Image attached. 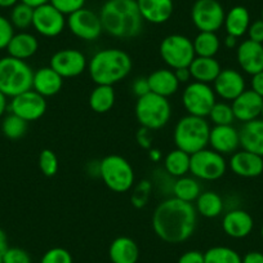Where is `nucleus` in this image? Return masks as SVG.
Returning a JSON list of instances; mask_svg holds the SVG:
<instances>
[{"instance_id":"f257e3e1","label":"nucleus","mask_w":263,"mask_h":263,"mask_svg":"<svg viewBox=\"0 0 263 263\" xmlns=\"http://www.w3.org/2000/svg\"><path fill=\"white\" fill-rule=\"evenodd\" d=\"M197 213L195 205L169 197L161 201L153 214V229L156 236L168 244H181L194 235Z\"/></svg>"},{"instance_id":"f03ea898","label":"nucleus","mask_w":263,"mask_h":263,"mask_svg":"<svg viewBox=\"0 0 263 263\" xmlns=\"http://www.w3.org/2000/svg\"><path fill=\"white\" fill-rule=\"evenodd\" d=\"M103 31L116 39H133L143 29V18L136 0H107L100 11Z\"/></svg>"},{"instance_id":"7ed1b4c3","label":"nucleus","mask_w":263,"mask_h":263,"mask_svg":"<svg viewBox=\"0 0 263 263\" xmlns=\"http://www.w3.org/2000/svg\"><path fill=\"white\" fill-rule=\"evenodd\" d=\"M130 55L118 48H106L95 53L88 63V72L97 85H112L125 79L132 71Z\"/></svg>"},{"instance_id":"20e7f679","label":"nucleus","mask_w":263,"mask_h":263,"mask_svg":"<svg viewBox=\"0 0 263 263\" xmlns=\"http://www.w3.org/2000/svg\"><path fill=\"white\" fill-rule=\"evenodd\" d=\"M209 133L211 125L205 118L186 115L177 121L173 140L177 148L192 155L206 148L209 145Z\"/></svg>"},{"instance_id":"39448f33","label":"nucleus","mask_w":263,"mask_h":263,"mask_svg":"<svg viewBox=\"0 0 263 263\" xmlns=\"http://www.w3.org/2000/svg\"><path fill=\"white\" fill-rule=\"evenodd\" d=\"M34 71L26 61L7 55L0 58V92L13 98L32 89Z\"/></svg>"},{"instance_id":"423d86ee","label":"nucleus","mask_w":263,"mask_h":263,"mask_svg":"<svg viewBox=\"0 0 263 263\" xmlns=\"http://www.w3.org/2000/svg\"><path fill=\"white\" fill-rule=\"evenodd\" d=\"M98 176L111 191L126 192L135 186V171L125 158L120 155L105 156L98 163Z\"/></svg>"},{"instance_id":"0eeeda50","label":"nucleus","mask_w":263,"mask_h":263,"mask_svg":"<svg viewBox=\"0 0 263 263\" xmlns=\"http://www.w3.org/2000/svg\"><path fill=\"white\" fill-rule=\"evenodd\" d=\"M135 111L140 125L150 130H158L165 126L172 116V106L168 98L153 92L138 98Z\"/></svg>"},{"instance_id":"6e6552de","label":"nucleus","mask_w":263,"mask_h":263,"mask_svg":"<svg viewBox=\"0 0 263 263\" xmlns=\"http://www.w3.org/2000/svg\"><path fill=\"white\" fill-rule=\"evenodd\" d=\"M159 52L161 60L172 70L189 67L196 57L192 40L181 34H172L164 37Z\"/></svg>"},{"instance_id":"1a4fd4ad","label":"nucleus","mask_w":263,"mask_h":263,"mask_svg":"<svg viewBox=\"0 0 263 263\" xmlns=\"http://www.w3.org/2000/svg\"><path fill=\"white\" fill-rule=\"evenodd\" d=\"M227 166L229 163L223 155L216 153L214 150L204 148L191 155L190 173L196 179L217 181L224 176Z\"/></svg>"},{"instance_id":"9d476101","label":"nucleus","mask_w":263,"mask_h":263,"mask_svg":"<svg viewBox=\"0 0 263 263\" xmlns=\"http://www.w3.org/2000/svg\"><path fill=\"white\" fill-rule=\"evenodd\" d=\"M214 89L209 84L192 82L184 88L182 105L189 115L206 118L217 102Z\"/></svg>"},{"instance_id":"9b49d317","label":"nucleus","mask_w":263,"mask_h":263,"mask_svg":"<svg viewBox=\"0 0 263 263\" xmlns=\"http://www.w3.org/2000/svg\"><path fill=\"white\" fill-rule=\"evenodd\" d=\"M223 7L218 0H196L191 8V20L199 31L217 32L224 24Z\"/></svg>"},{"instance_id":"f8f14e48","label":"nucleus","mask_w":263,"mask_h":263,"mask_svg":"<svg viewBox=\"0 0 263 263\" xmlns=\"http://www.w3.org/2000/svg\"><path fill=\"white\" fill-rule=\"evenodd\" d=\"M67 27L74 36L84 42H95L103 32L100 14L85 7L67 17Z\"/></svg>"},{"instance_id":"ddd939ff","label":"nucleus","mask_w":263,"mask_h":263,"mask_svg":"<svg viewBox=\"0 0 263 263\" xmlns=\"http://www.w3.org/2000/svg\"><path fill=\"white\" fill-rule=\"evenodd\" d=\"M67 25L65 14L54 8L50 3L34 8L32 27L39 35L45 37H55L62 34Z\"/></svg>"},{"instance_id":"4468645a","label":"nucleus","mask_w":263,"mask_h":263,"mask_svg":"<svg viewBox=\"0 0 263 263\" xmlns=\"http://www.w3.org/2000/svg\"><path fill=\"white\" fill-rule=\"evenodd\" d=\"M49 66L63 79L77 78L88 69V61L84 53L79 49L65 48L52 55Z\"/></svg>"},{"instance_id":"2eb2a0df","label":"nucleus","mask_w":263,"mask_h":263,"mask_svg":"<svg viewBox=\"0 0 263 263\" xmlns=\"http://www.w3.org/2000/svg\"><path fill=\"white\" fill-rule=\"evenodd\" d=\"M8 107L11 114H14L30 123L39 120L44 115L47 111V101L34 89H30L12 98Z\"/></svg>"},{"instance_id":"dca6fc26","label":"nucleus","mask_w":263,"mask_h":263,"mask_svg":"<svg viewBox=\"0 0 263 263\" xmlns=\"http://www.w3.org/2000/svg\"><path fill=\"white\" fill-rule=\"evenodd\" d=\"M213 89L216 96L221 97L222 100L234 101L247 89L245 79L237 70L222 69L213 82Z\"/></svg>"},{"instance_id":"f3484780","label":"nucleus","mask_w":263,"mask_h":263,"mask_svg":"<svg viewBox=\"0 0 263 263\" xmlns=\"http://www.w3.org/2000/svg\"><path fill=\"white\" fill-rule=\"evenodd\" d=\"M209 146L221 155H232L240 147L239 130L234 125H214L209 133Z\"/></svg>"},{"instance_id":"a211bd4d","label":"nucleus","mask_w":263,"mask_h":263,"mask_svg":"<svg viewBox=\"0 0 263 263\" xmlns=\"http://www.w3.org/2000/svg\"><path fill=\"white\" fill-rule=\"evenodd\" d=\"M236 58L240 69L249 75L263 71V44L244 40L236 48Z\"/></svg>"},{"instance_id":"6ab92c4d","label":"nucleus","mask_w":263,"mask_h":263,"mask_svg":"<svg viewBox=\"0 0 263 263\" xmlns=\"http://www.w3.org/2000/svg\"><path fill=\"white\" fill-rule=\"evenodd\" d=\"M262 105L263 98L260 96L253 92L252 89H245L231 103L235 120L248 123V121L259 119L260 112H262Z\"/></svg>"},{"instance_id":"aec40b11","label":"nucleus","mask_w":263,"mask_h":263,"mask_svg":"<svg viewBox=\"0 0 263 263\" xmlns=\"http://www.w3.org/2000/svg\"><path fill=\"white\" fill-rule=\"evenodd\" d=\"M229 166L236 176L242 178H255L263 173V158L249 151H236L230 158Z\"/></svg>"},{"instance_id":"412c9836","label":"nucleus","mask_w":263,"mask_h":263,"mask_svg":"<svg viewBox=\"0 0 263 263\" xmlns=\"http://www.w3.org/2000/svg\"><path fill=\"white\" fill-rule=\"evenodd\" d=\"M254 227L253 217L244 209H231L222 219V229L232 239H244L249 236Z\"/></svg>"},{"instance_id":"4be33fe9","label":"nucleus","mask_w":263,"mask_h":263,"mask_svg":"<svg viewBox=\"0 0 263 263\" xmlns=\"http://www.w3.org/2000/svg\"><path fill=\"white\" fill-rule=\"evenodd\" d=\"M143 21L154 25L165 24L174 12L173 0H136Z\"/></svg>"},{"instance_id":"5701e85b","label":"nucleus","mask_w":263,"mask_h":263,"mask_svg":"<svg viewBox=\"0 0 263 263\" xmlns=\"http://www.w3.org/2000/svg\"><path fill=\"white\" fill-rule=\"evenodd\" d=\"M63 78L58 75L54 70L48 66V67H42L37 71H34V78H32V89L44 98L53 97L58 95L62 89Z\"/></svg>"},{"instance_id":"b1692460","label":"nucleus","mask_w":263,"mask_h":263,"mask_svg":"<svg viewBox=\"0 0 263 263\" xmlns=\"http://www.w3.org/2000/svg\"><path fill=\"white\" fill-rule=\"evenodd\" d=\"M239 136L242 150L263 158V119H255L242 124Z\"/></svg>"},{"instance_id":"393cba45","label":"nucleus","mask_w":263,"mask_h":263,"mask_svg":"<svg viewBox=\"0 0 263 263\" xmlns=\"http://www.w3.org/2000/svg\"><path fill=\"white\" fill-rule=\"evenodd\" d=\"M108 257L111 263H137L140 258V248L130 237L119 236L110 244Z\"/></svg>"},{"instance_id":"a878e982","label":"nucleus","mask_w":263,"mask_h":263,"mask_svg":"<svg viewBox=\"0 0 263 263\" xmlns=\"http://www.w3.org/2000/svg\"><path fill=\"white\" fill-rule=\"evenodd\" d=\"M147 80L151 92L165 98L176 95L179 88V82L177 80L174 70L172 69L155 70L148 75Z\"/></svg>"},{"instance_id":"bb28decb","label":"nucleus","mask_w":263,"mask_h":263,"mask_svg":"<svg viewBox=\"0 0 263 263\" xmlns=\"http://www.w3.org/2000/svg\"><path fill=\"white\" fill-rule=\"evenodd\" d=\"M194 82L211 84L221 72V65L216 57H195L189 66Z\"/></svg>"},{"instance_id":"cd10ccee","label":"nucleus","mask_w":263,"mask_h":263,"mask_svg":"<svg viewBox=\"0 0 263 263\" xmlns=\"http://www.w3.org/2000/svg\"><path fill=\"white\" fill-rule=\"evenodd\" d=\"M37 49H39V42L36 36L25 31L14 34L7 47L8 55L22 61L31 58L37 52Z\"/></svg>"},{"instance_id":"c85d7f7f","label":"nucleus","mask_w":263,"mask_h":263,"mask_svg":"<svg viewBox=\"0 0 263 263\" xmlns=\"http://www.w3.org/2000/svg\"><path fill=\"white\" fill-rule=\"evenodd\" d=\"M250 14L245 7L236 6L232 7L224 16V29L227 35H232L235 37L244 36L250 26Z\"/></svg>"},{"instance_id":"c756f323","label":"nucleus","mask_w":263,"mask_h":263,"mask_svg":"<svg viewBox=\"0 0 263 263\" xmlns=\"http://www.w3.org/2000/svg\"><path fill=\"white\" fill-rule=\"evenodd\" d=\"M196 213L205 218H217L224 209L223 199L214 191H204L195 201Z\"/></svg>"},{"instance_id":"7c9ffc66","label":"nucleus","mask_w":263,"mask_h":263,"mask_svg":"<svg viewBox=\"0 0 263 263\" xmlns=\"http://www.w3.org/2000/svg\"><path fill=\"white\" fill-rule=\"evenodd\" d=\"M190 161H191L190 154L179 148H174L169 151L164 158V169L171 177L179 178L190 173Z\"/></svg>"},{"instance_id":"2f4dec72","label":"nucleus","mask_w":263,"mask_h":263,"mask_svg":"<svg viewBox=\"0 0 263 263\" xmlns=\"http://www.w3.org/2000/svg\"><path fill=\"white\" fill-rule=\"evenodd\" d=\"M116 101L112 85H97L89 96V106L95 112L106 114L114 107Z\"/></svg>"},{"instance_id":"473e14b6","label":"nucleus","mask_w":263,"mask_h":263,"mask_svg":"<svg viewBox=\"0 0 263 263\" xmlns=\"http://www.w3.org/2000/svg\"><path fill=\"white\" fill-rule=\"evenodd\" d=\"M173 197L186 203H194L201 194V186L195 177H179L173 183Z\"/></svg>"},{"instance_id":"72a5a7b5","label":"nucleus","mask_w":263,"mask_h":263,"mask_svg":"<svg viewBox=\"0 0 263 263\" xmlns=\"http://www.w3.org/2000/svg\"><path fill=\"white\" fill-rule=\"evenodd\" d=\"M192 43L196 57H216L221 48V42L216 32L199 31Z\"/></svg>"},{"instance_id":"f704fd0d","label":"nucleus","mask_w":263,"mask_h":263,"mask_svg":"<svg viewBox=\"0 0 263 263\" xmlns=\"http://www.w3.org/2000/svg\"><path fill=\"white\" fill-rule=\"evenodd\" d=\"M204 263H242V257L232 248L217 245L204 253Z\"/></svg>"},{"instance_id":"c9c22d12","label":"nucleus","mask_w":263,"mask_h":263,"mask_svg":"<svg viewBox=\"0 0 263 263\" xmlns=\"http://www.w3.org/2000/svg\"><path fill=\"white\" fill-rule=\"evenodd\" d=\"M27 128H29V123L21 119L20 116L14 115V114H9L6 116L2 123V132L8 140L16 141L24 137L26 135Z\"/></svg>"},{"instance_id":"e433bc0d","label":"nucleus","mask_w":263,"mask_h":263,"mask_svg":"<svg viewBox=\"0 0 263 263\" xmlns=\"http://www.w3.org/2000/svg\"><path fill=\"white\" fill-rule=\"evenodd\" d=\"M32 17H34V8L20 2L12 8L9 21L14 29L26 30L32 26Z\"/></svg>"},{"instance_id":"4c0bfd02","label":"nucleus","mask_w":263,"mask_h":263,"mask_svg":"<svg viewBox=\"0 0 263 263\" xmlns=\"http://www.w3.org/2000/svg\"><path fill=\"white\" fill-rule=\"evenodd\" d=\"M151 192H153V182L150 179H142L137 184H135L132 187L130 195V201L133 206L137 209L145 208L150 200Z\"/></svg>"},{"instance_id":"58836bf2","label":"nucleus","mask_w":263,"mask_h":263,"mask_svg":"<svg viewBox=\"0 0 263 263\" xmlns=\"http://www.w3.org/2000/svg\"><path fill=\"white\" fill-rule=\"evenodd\" d=\"M208 118L214 125H232L235 121L234 111L231 105L226 102H216L209 112Z\"/></svg>"},{"instance_id":"ea45409f","label":"nucleus","mask_w":263,"mask_h":263,"mask_svg":"<svg viewBox=\"0 0 263 263\" xmlns=\"http://www.w3.org/2000/svg\"><path fill=\"white\" fill-rule=\"evenodd\" d=\"M58 158L52 150L45 148L39 155V168L45 177H53L58 172Z\"/></svg>"},{"instance_id":"a19ab883","label":"nucleus","mask_w":263,"mask_h":263,"mask_svg":"<svg viewBox=\"0 0 263 263\" xmlns=\"http://www.w3.org/2000/svg\"><path fill=\"white\" fill-rule=\"evenodd\" d=\"M40 263H74L71 253L65 248H50L43 254Z\"/></svg>"},{"instance_id":"79ce46f5","label":"nucleus","mask_w":263,"mask_h":263,"mask_svg":"<svg viewBox=\"0 0 263 263\" xmlns=\"http://www.w3.org/2000/svg\"><path fill=\"white\" fill-rule=\"evenodd\" d=\"M49 3L62 14L70 16L84 8L85 0H49Z\"/></svg>"},{"instance_id":"37998d69","label":"nucleus","mask_w":263,"mask_h":263,"mask_svg":"<svg viewBox=\"0 0 263 263\" xmlns=\"http://www.w3.org/2000/svg\"><path fill=\"white\" fill-rule=\"evenodd\" d=\"M3 263H32L29 253L22 248H8L2 254Z\"/></svg>"},{"instance_id":"c03bdc74","label":"nucleus","mask_w":263,"mask_h":263,"mask_svg":"<svg viewBox=\"0 0 263 263\" xmlns=\"http://www.w3.org/2000/svg\"><path fill=\"white\" fill-rule=\"evenodd\" d=\"M14 35V27L8 18L0 16V50L7 49Z\"/></svg>"},{"instance_id":"a18cd8bd","label":"nucleus","mask_w":263,"mask_h":263,"mask_svg":"<svg viewBox=\"0 0 263 263\" xmlns=\"http://www.w3.org/2000/svg\"><path fill=\"white\" fill-rule=\"evenodd\" d=\"M247 34L249 36V40L263 44V20H257V21L252 22Z\"/></svg>"},{"instance_id":"49530a36","label":"nucleus","mask_w":263,"mask_h":263,"mask_svg":"<svg viewBox=\"0 0 263 263\" xmlns=\"http://www.w3.org/2000/svg\"><path fill=\"white\" fill-rule=\"evenodd\" d=\"M151 132L153 130L141 126V128L138 129L137 135H136L138 145L142 148H145V150H150V148L153 147V136H151Z\"/></svg>"},{"instance_id":"de8ad7c7","label":"nucleus","mask_w":263,"mask_h":263,"mask_svg":"<svg viewBox=\"0 0 263 263\" xmlns=\"http://www.w3.org/2000/svg\"><path fill=\"white\" fill-rule=\"evenodd\" d=\"M132 89H133V93H135L138 98L150 93L151 90L147 78H137V79L133 82V84H132Z\"/></svg>"},{"instance_id":"09e8293b","label":"nucleus","mask_w":263,"mask_h":263,"mask_svg":"<svg viewBox=\"0 0 263 263\" xmlns=\"http://www.w3.org/2000/svg\"><path fill=\"white\" fill-rule=\"evenodd\" d=\"M177 263H204V253L199 250H189L178 258Z\"/></svg>"},{"instance_id":"8fccbe9b","label":"nucleus","mask_w":263,"mask_h":263,"mask_svg":"<svg viewBox=\"0 0 263 263\" xmlns=\"http://www.w3.org/2000/svg\"><path fill=\"white\" fill-rule=\"evenodd\" d=\"M250 87H252L250 89H252L253 92H255L258 96H260V97L263 98V71L252 75Z\"/></svg>"},{"instance_id":"3c124183","label":"nucleus","mask_w":263,"mask_h":263,"mask_svg":"<svg viewBox=\"0 0 263 263\" xmlns=\"http://www.w3.org/2000/svg\"><path fill=\"white\" fill-rule=\"evenodd\" d=\"M242 263H263V253L249 252L242 257Z\"/></svg>"},{"instance_id":"603ef678","label":"nucleus","mask_w":263,"mask_h":263,"mask_svg":"<svg viewBox=\"0 0 263 263\" xmlns=\"http://www.w3.org/2000/svg\"><path fill=\"white\" fill-rule=\"evenodd\" d=\"M174 74H176V78H177V80L179 82V84H181V83H189L190 80L192 79L191 72H190L189 67H183V69L174 70Z\"/></svg>"},{"instance_id":"864d4df0","label":"nucleus","mask_w":263,"mask_h":263,"mask_svg":"<svg viewBox=\"0 0 263 263\" xmlns=\"http://www.w3.org/2000/svg\"><path fill=\"white\" fill-rule=\"evenodd\" d=\"M8 248V237H7L6 231L3 229H0V254H3Z\"/></svg>"},{"instance_id":"5fc2aeb1","label":"nucleus","mask_w":263,"mask_h":263,"mask_svg":"<svg viewBox=\"0 0 263 263\" xmlns=\"http://www.w3.org/2000/svg\"><path fill=\"white\" fill-rule=\"evenodd\" d=\"M148 158H150L151 161H155V163H159V161L163 159V154H161V151L159 150V148H153L151 147L150 150H148Z\"/></svg>"},{"instance_id":"6e6d98bb","label":"nucleus","mask_w":263,"mask_h":263,"mask_svg":"<svg viewBox=\"0 0 263 263\" xmlns=\"http://www.w3.org/2000/svg\"><path fill=\"white\" fill-rule=\"evenodd\" d=\"M8 97L6 95L0 92V118L6 114L7 108H8Z\"/></svg>"},{"instance_id":"4d7b16f0","label":"nucleus","mask_w":263,"mask_h":263,"mask_svg":"<svg viewBox=\"0 0 263 263\" xmlns=\"http://www.w3.org/2000/svg\"><path fill=\"white\" fill-rule=\"evenodd\" d=\"M21 3L27 4V6L32 7V8H36V7L43 6V4L49 3V0H20Z\"/></svg>"},{"instance_id":"13d9d810","label":"nucleus","mask_w":263,"mask_h":263,"mask_svg":"<svg viewBox=\"0 0 263 263\" xmlns=\"http://www.w3.org/2000/svg\"><path fill=\"white\" fill-rule=\"evenodd\" d=\"M224 47L229 48V49H234L237 47V37L232 36V35H227L226 39H224Z\"/></svg>"},{"instance_id":"bf43d9fd","label":"nucleus","mask_w":263,"mask_h":263,"mask_svg":"<svg viewBox=\"0 0 263 263\" xmlns=\"http://www.w3.org/2000/svg\"><path fill=\"white\" fill-rule=\"evenodd\" d=\"M20 0H0V8H13Z\"/></svg>"},{"instance_id":"052dcab7","label":"nucleus","mask_w":263,"mask_h":263,"mask_svg":"<svg viewBox=\"0 0 263 263\" xmlns=\"http://www.w3.org/2000/svg\"><path fill=\"white\" fill-rule=\"evenodd\" d=\"M260 236H262V239H263V224H262V227H260Z\"/></svg>"},{"instance_id":"680f3d73","label":"nucleus","mask_w":263,"mask_h":263,"mask_svg":"<svg viewBox=\"0 0 263 263\" xmlns=\"http://www.w3.org/2000/svg\"><path fill=\"white\" fill-rule=\"evenodd\" d=\"M0 263H3V258H2V254H0Z\"/></svg>"},{"instance_id":"e2e57ef3","label":"nucleus","mask_w":263,"mask_h":263,"mask_svg":"<svg viewBox=\"0 0 263 263\" xmlns=\"http://www.w3.org/2000/svg\"><path fill=\"white\" fill-rule=\"evenodd\" d=\"M260 116H262V119H263V105H262V112H260Z\"/></svg>"},{"instance_id":"0e129e2a","label":"nucleus","mask_w":263,"mask_h":263,"mask_svg":"<svg viewBox=\"0 0 263 263\" xmlns=\"http://www.w3.org/2000/svg\"><path fill=\"white\" fill-rule=\"evenodd\" d=\"M260 20H263V9H262V17H260Z\"/></svg>"}]
</instances>
